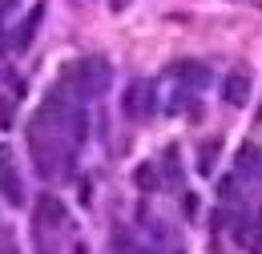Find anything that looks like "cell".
<instances>
[{"label":"cell","mask_w":262,"mask_h":254,"mask_svg":"<svg viewBox=\"0 0 262 254\" xmlns=\"http://www.w3.org/2000/svg\"><path fill=\"white\" fill-rule=\"evenodd\" d=\"M129 4H133V0H109V8H113V12H125Z\"/></svg>","instance_id":"obj_13"},{"label":"cell","mask_w":262,"mask_h":254,"mask_svg":"<svg viewBox=\"0 0 262 254\" xmlns=\"http://www.w3.org/2000/svg\"><path fill=\"white\" fill-rule=\"evenodd\" d=\"M154 109H158V89H154V81H145V77L129 81L125 93H121V113H125L129 121H145V117H154Z\"/></svg>","instance_id":"obj_3"},{"label":"cell","mask_w":262,"mask_h":254,"mask_svg":"<svg viewBox=\"0 0 262 254\" xmlns=\"http://www.w3.org/2000/svg\"><path fill=\"white\" fill-rule=\"evenodd\" d=\"M133 182H137L141 190H158V170H154V165H137V170H133Z\"/></svg>","instance_id":"obj_11"},{"label":"cell","mask_w":262,"mask_h":254,"mask_svg":"<svg viewBox=\"0 0 262 254\" xmlns=\"http://www.w3.org/2000/svg\"><path fill=\"white\" fill-rule=\"evenodd\" d=\"M40 20H45V4H33V8H29V16H25L16 29L8 32V49L25 53V49H29V45L36 40V29H40Z\"/></svg>","instance_id":"obj_4"},{"label":"cell","mask_w":262,"mask_h":254,"mask_svg":"<svg viewBox=\"0 0 262 254\" xmlns=\"http://www.w3.org/2000/svg\"><path fill=\"white\" fill-rule=\"evenodd\" d=\"M0 254H20V250H16L12 242H4V246H0Z\"/></svg>","instance_id":"obj_14"},{"label":"cell","mask_w":262,"mask_h":254,"mask_svg":"<svg viewBox=\"0 0 262 254\" xmlns=\"http://www.w3.org/2000/svg\"><path fill=\"white\" fill-rule=\"evenodd\" d=\"M0 194H4V202H8V206H20V202H25V186H20V178H16V174H8V178L0 182Z\"/></svg>","instance_id":"obj_8"},{"label":"cell","mask_w":262,"mask_h":254,"mask_svg":"<svg viewBox=\"0 0 262 254\" xmlns=\"http://www.w3.org/2000/svg\"><path fill=\"white\" fill-rule=\"evenodd\" d=\"M169 77H173V81H182V89H186V85H190V89L210 85V69H206V65H198V61H178V65H169Z\"/></svg>","instance_id":"obj_6"},{"label":"cell","mask_w":262,"mask_h":254,"mask_svg":"<svg viewBox=\"0 0 262 254\" xmlns=\"http://www.w3.org/2000/svg\"><path fill=\"white\" fill-rule=\"evenodd\" d=\"M73 254H89V246H85V242H77V246H73Z\"/></svg>","instance_id":"obj_15"},{"label":"cell","mask_w":262,"mask_h":254,"mask_svg":"<svg viewBox=\"0 0 262 254\" xmlns=\"http://www.w3.org/2000/svg\"><path fill=\"white\" fill-rule=\"evenodd\" d=\"M262 165V154L254 145H242V154H238V174H258Z\"/></svg>","instance_id":"obj_9"},{"label":"cell","mask_w":262,"mask_h":254,"mask_svg":"<svg viewBox=\"0 0 262 254\" xmlns=\"http://www.w3.org/2000/svg\"><path fill=\"white\" fill-rule=\"evenodd\" d=\"M218 145H222L218 137H214V141H202V161H198V170H202V174H214V158H218Z\"/></svg>","instance_id":"obj_10"},{"label":"cell","mask_w":262,"mask_h":254,"mask_svg":"<svg viewBox=\"0 0 262 254\" xmlns=\"http://www.w3.org/2000/svg\"><path fill=\"white\" fill-rule=\"evenodd\" d=\"M65 222H69L65 202H61L57 194H40V198H36V226H45V230H61Z\"/></svg>","instance_id":"obj_5"},{"label":"cell","mask_w":262,"mask_h":254,"mask_svg":"<svg viewBox=\"0 0 262 254\" xmlns=\"http://www.w3.org/2000/svg\"><path fill=\"white\" fill-rule=\"evenodd\" d=\"M145 254H149V250H145Z\"/></svg>","instance_id":"obj_17"},{"label":"cell","mask_w":262,"mask_h":254,"mask_svg":"<svg viewBox=\"0 0 262 254\" xmlns=\"http://www.w3.org/2000/svg\"><path fill=\"white\" fill-rule=\"evenodd\" d=\"M109 81H113V69L105 57H85V61H73L65 69L69 101H97L109 93Z\"/></svg>","instance_id":"obj_1"},{"label":"cell","mask_w":262,"mask_h":254,"mask_svg":"<svg viewBox=\"0 0 262 254\" xmlns=\"http://www.w3.org/2000/svg\"><path fill=\"white\" fill-rule=\"evenodd\" d=\"M33 158H36V170L45 178H61V174L73 170V145H65L61 137L45 141L40 133H33Z\"/></svg>","instance_id":"obj_2"},{"label":"cell","mask_w":262,"mask_h":254,"mask_svg":"<svg viewBox=\"0 0 262 254\" xmlns=\"http://www.w3.org/2000/svg\"><path fill=\"white\" fill-rule=\"evenodd\" d=\"M12 4H16V0H0V12H8V8H12Z\"/></svg>","instance_id":"obj_16"},{"label":"cell","mask_w":262,"mask_h":254,"mask_svg":"<svg viewBox=\"0 0 262 254\" xmlns=\"http://www.w3.org/2000/svg\"><path fill=\"white\" fill-rule=\"evenodd\" d=\"M222 97H226V105H246L250 101V73L246 69H234L226 81H222Z\"/></svg>","instance_id":"obj_7"},{"label":"cell","mask_w":262,"mask_h":254,"mask_svg":"<svg viewBox=\"0 0 262 254\" xmlns=\"http://www.w3.org/2000/svg\"><path fill=\"white\" fill-rule=\"evenodd\" d=\"M8 174H16V170H12V150H8V145H0V182H4Z\"/></svg>","instance_id":"obj_12"}]
</instances>
